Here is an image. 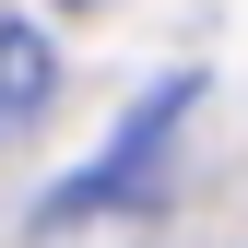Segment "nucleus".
<instances>
[{"label":"nucleus","mask_w":248,"mask_h":248,"mask_svg":"<svg viewBox=\"0 0 248 248\" xmlns=\"http://www.w3.org/2000/svg\"><path fill=\"white\" fill-rule=\"evenodd\" d=\"M47 107H59V47L36 36V24H0V154L36 142Z\"/></svg>","instance_id":"nucleus-2"},{"label":"nucleus","mask_w":248,"mask_h":248,"mask_svg":"<svg viewBox=\"0 0 248 248\" xmlns=\"http://www.w3.org/2000/svg\"><path fill=\"white\" fill-rule=\"evenodd\" d=\"M71 12H95V0H71Z\"/></svg>","instance_id":"nucleus-3"},{"label":"nucleus","mask_w":248,"mask_h":248,"mask_svg":"<svg viewBox=\"0 0 248 248\" xmlns=\"http://www.w3.org/2000/svg\"><path fill=\"white\" fill-rule=\"evenodd\" d=\"M189 95H201V71H166V83L130 107V130H118L95 166L36 213V225H83V213H130V201H154V177H166V142H177V118H189Z\"/></svg>","instance_id":"nucleus-1"}]
</instances>
